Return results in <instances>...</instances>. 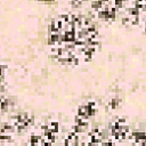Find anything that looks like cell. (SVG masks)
Masks as SVG:
<instances>
[{"instance_id":"obj_1","label":"cell","mask_w":146,"mask_h":146,"mask_svg":"<svg viewBox=\"0 0 146 146\" xmlns=\"http://www.w3.org/2000/svg\"><path fill=\"white\" fill-rule=\"evenodd\" d=\"M48 129H49V131H50L51 133L57 135L58 131H59V124H58L57 122H51L50 124H48Z\"/></svg>"},{"instance_id":"obj_2","label":"cell","mask_w":146,"mask_h":146,"mask_svg":"<svg viewBox=\"0 0 146 146\" xmlns=\"http://www.w3.org/2000/svg\"><path fill=\"white\" fill-rule=\"evenodd\" d=\"M78 116H87V105H83V106H80L79 110H78Z\"/></svg>"}]
</instances>
